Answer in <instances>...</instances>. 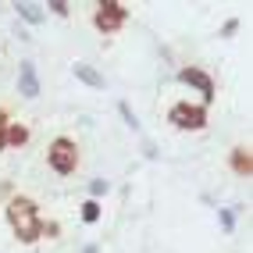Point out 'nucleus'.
I'll return each mask as SVG.
<instances>
[{
    "label": "nucleus",
    "instance_id": "6ab92c4d",
    "mask_svg": "<svg viewBox=\"0 0 253 253\" xmlns=\"http://www.w3.org/2000/svg\"><path fill=\"white\" fill-rule=\"evenodd\" d=\"M11 125V114H7V107H0V132H4Z\"/></svg>",
    "mask_w": 253,
    "mask_h": 253
},
{
    "label": "nucleus",
    "instance_id": "1a4fd4ad",
    "mask_svg": "<svg viewBox=\"0 0 253 253\" xmlns=\"http://www.w3.org/2000/svg\"><path fill=\"white\" fill-rule=\"evenodd\" d=\"M14 239H18L22 246H36V243L43 239V217H40V221H32V225L14 228Z\"/></svg>",
    "mask_w": 253,
    "mask_h": 253
},
{
    "label": "nucleus",
    "instance_id": "ddd939ff",
    "mask_svg": "<svg viewBox=\"0 0 253 253\" xmlns=\"http://www.w3.org/2000/svg\"><path fill=\"white\" fill-rule=\"evenodd\" d=\"M46 7L54 11V14H61V18H68V14H72V4H64V0H50Z\"/></svg>",
    "mask_w": 253,
    "mask_h": 253
},
{
    "label": "nucleus",
    "instance_id": "7ed1b4c3",
    "mask_svg": "<svg viewBox=\"0 0 253 253\" xmlns=\"http://www.w3.org/2000/svg\"><path fill=\"white\" fill-rule=\"evenodd\" d=\"M168 122L182 132H204L211 122V111L204 104H189V100H178V104L168 107Z\"/></svg>",
    "mask_w": 253,
    "mask_h": 253
},
{
    "label": "nucleus",
    "instance_id": "9d476101",
    "mask_svg": "<svg viewBox=\"0 0 253 253\" xmlns=\"http://www.w3.org/2000/svg\"><path fill=\"white\" fill-rule=\"evenodd\" d=\"M75 79H79V82H86V86H93V89H104V75L93 72L89 64H75Z\"/></svg>",
    "mask_w": 253,
    "mask_h": 253
},
{
    "label": "nucleus",
    "instance_id": "f03ea898",
    "mask_svg": "<svg viewBox=\"0 0 253 253\" xmlns=\"http://www.w3.org/2000/svg\"><path fill=\"white\" fill-rule=\"evenodd\" d=\"M128 18H132V7L122 4V0H100L96 11H93V25H96V32H104V36H118Z\"/></svg>",
    "mask_w": 253,
    "mask_h": 253
},
{
    "label": "nucleus",
    "instance_id": "f257e3e1",
    "mask_svg": "<svg viewBox=\"0 0 253 253\" xmlns=\"http://www.w3.org/2000/svg\"><path fill=\"white\" fill-rule=\"evenodd\" d=\"M46 164H50V171H57V175H75L79 164H82L79 143L72 136H54L50 146H46Z\"/></svg>",
    "mask_w": 253,
    "mask_h": 253
},
{
    "label": "nucleus",
    "instance_id": "39448f33",
    "mask_svg": "<svg viewBox=\"0 0 253 253\" xmlns=\"http://www.w3.org/2000/svg\"><path fill=\"white\" fill-rule=\"evenodd\" d=\"M178 82H185V86H196V89H200V96H204V107L211 111L214 96H217V93H214L217 86H214V79H211V75H207L204 68H196V64H189V68H182V72H178Z\"/></svg>",
    "mask_w": 253,
    "mask_h": 253
},
{
    "label": "nucleus",
    "instance_id": "412c9836",
    "mask_svg": "<svg viewBox=\"0 0 253 253\" xmlns=\"http://www.w3.org/2000/svg\"><path fill=\"white\" fill-rule=\"evenodd\" d=\"M86 253H100V250H96V246H86Z\"/></svg>",
    "mask_w": 253,
    "mask_h": 253
},
{
    "label": "nucleus",
    "instance_id": "2eb2a0df",
    "mask_svg": "<svg viewBox=\"0 0 253 253\" xmlns=\"http://www.w3.org/2000/svg\"><path fill=\"white\" fill-rule=\"evenodd\" d=\"M89 193H93L89 200H96V196H104V193H107V182H104V178H96V182L89 185Z\"/></svg>",
    "mask_w": 253,
    "mask_h": 253
},
{
    "label": "nucleus",
    "instance_id": "6e6552de",
    "mask_svg": "<svg viewBox=\"0 0 253 253\" xmlns=\"http://www.w3.org/2000/svg\"><path fill=\"white\" fill-rule=\"evenodd\" d=\"M4 136H7V150H22V146L32 139V132H29L25 122H11V125L4 128Z\"/></svg>",
    "mask_w": 253,
    "mask_h": 253
},
{
    "label": "nucleus",
    "instance_id": "20e7f679",
    "mask_svg": "<svg viewBox=\"0 0 253 253\" xmlns=\"http://www.w3.org/2000/svg\"><path fill=\"white\" fill-rule=\"evenodd\" d=\"M4 217H7L11 228L32 225V221H40V204H36L32 196H25V193H14L7 204H4Z\"/></svg>",
    "mask_w": 253,
    "mask_h": 253
},
{
    "label": "nucleus",
    "instance_id": "9b49d317",
    "mask_svg": "<svg viewBox=\"0 0 253 253\" xmlns=\"http://www.w3.org/2000/svg\"><path fill=\"white\" fill-rule=\"evenodd\" d=\"M14 7H18V14H22L29 25H40V22L46 18V14L40 11V4H14Z\"/></svg>",
    "mask_w": 253,
    "mask_h": 253
},
{
    "label": "nucleus",
    "instance_id": "f8f14e48",
    "mask_svg": "<svg viewBox=\"0 0 253 253\" xmlns=\"http://www.w3.org/2000/svg\"><path fill=\"white\" fill-rule=\"evenodd\" d=\"M100 214H104V211H100V200H86V204H82V221H86V225H96Z\"/></svg>",
    "mask_w": 253,
    "mask_h": 253
},
{
    "label": "nucleus",
    "instance_id": "0eeeda50",
    "mask_svg": "<svg viewBox=\"0 0 253 253\" xmlns=\"http://www.w3.org/2000/svg\"><path fill=\"white\" fill-rule=\"evenodd\" d=\"M18 93L25 100H36L40 96V75H36V64H32V61L18 64Z\"/></svg>",
    "mask_w": 253,
    "mask_h": 253
},
{
    "label": "nucleus",
    "instance_id": "a211bd4d",
    "mask_svg": "<svg viewBox=\"0 0 253 253\" xmlns=\"http://www.w3.org/2000/svg\"><path fill=\"white\" fill-rule=\"evenodd\" d=\"M221 225H225V232H232V225H235V217H232V211H221Z\"/></svg>",
    "mask_w": 253,
    "mask_h": 253
},
{
    "label": "nucleus",
    "instance_id": "f3484780",
    "mask_svg": "<svg viewBox=\"0 0 253 253\" xmlns=\"http://www.w3.org/2000/svg\"><path fill=\"white\" fill-rule=\"evenodd\" d=\"M235 29H239V18H228V22H225V29H221V36L228 40V36H232V32H235Z\"/></svg>",
    "mask_w": 253,
    "mask_h": 253
},
{
    "label": "nucleus",
    "instance_id": "4468645a",
    "mask_svg": "<svg viewBox=\"0 0 253 253\" xmlns=\"http://www.w3.org/2000/svg\"><path fill=\"white\" fill-rule=\"evenodd\" d=\"M118 111H122V118H125V125H128V128H139V118L128 111V104H118Z\"/></svg>",
    "mask_w": 253,
    "mask_h": 253
},
{
    "label": "nucleus",
    "instance_id": "423d86ee",
    "mask_svg": "<svg viewBox=\"0 0 253 253\" xmlns=\"http://www.w3.org/2000/svg\"><path fill=\"white\" fill-rule=\"evenodd\" d=\"M228 168L235 171V178H250L253 175V150H250V143H235L228 150Z\"/></svg>",
    "mask_w": 253,
    "mask_h": 253
},
{
    "label": "nucleus",
    "instance_id": "dca6fc26",
    "mask_svg": "<svg viewBox=\"0 0 253 253\" xmlns=\"http://www.w3.org/2000/svg\"><path fill=\"white\" fill-rule=\"evenodd\" d=\"M57 232H61L57 221H43V235H46V239H57Z\"/></svg>",
    "mask_w": 253,
    "mask_h": 253
},
{
    "label": "nucleus",
    "instance_id": "aec40b11",
    "mask_svg": "<svg viewBox=\"0 0 253 253\" xmlns=\"http://www.w3.org/2000/svg\"><path fill=\"white\" fill-rule=\"evenodd\" d=\"M4 150H7V136L0 132V154H4Z\"/></svg>",
    "mask_w": 253,
    "mask_h": 253
}]
</instances>
